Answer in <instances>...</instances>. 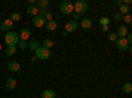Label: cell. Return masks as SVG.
Instances as JSON below:
<instances>
[{"label":"cell","instance_id":"12","mask_svg":"<svg viewBox=\"0 0 132 98\" xmlns=\"http://www.w3.org/2000/svg\"><path fill=\"white\" fill-rule=\"evenodd\" d=\"M12 27H13V23L8 19V20H4L3 23H2V25H0V29L4 31V32H11Z\"/></svg>","mask_w":132,"mask_h":98},{"label":"cell","instance_id":"20","mask_svg":"<svg viewBox=\"0 0 132 98\" xmlns=\"http://www.w3.org/2000/svg\"><path fill=\"white\" fill-rule=\"evenodd\" d=\"M119 13L123 15V16L127 15V13H129V7L127 4H122V5L119 7Z\"/></svg>","mask_w":132,"mask_h":98},{"label":"cell","instance_id":"21","mask_svg":"<svg viewBox=\"0 0 132 98\" xmlns=\"http://www.w3.org/2000/svg\"><path fill=\"white\" fill-rule=\"evenodd\" d=\"M9 20L12 21H19V20H21V13L20 12H13V13H11V17H9Z\"/></svg>","mask_w":132,"mask_h":98},{"label":"cell","instance_id":"14","mask_svg":"<svg viewBox=\"0 0 132 98\" xmlns=\"http://www.w3.org/2000/svg\"><path fill=\"white\" fill-rule=\"evenodd\" d=\"M27 13H28V16L35 17V16L38 15V8H37L36 5H28V8H27Z\"/></svg>","mask_w":132,"mask_h":98},{"label":"cell","instance_id":"29","mask_svg":"<svg viewBox=\"0 0 132 98\" xmlns=\"http://www.w3.org/2000/svg\"><path fill=\"white\" fill-rule=\"evenodd\" d=\"M73 19H74V21L79 20V19H81V15H78V13H74V12H73Z\"/></svg>","mask_w":132,"mask_h":98},{"label":"cell","instance_id":"28","mask_svg":"<svg viewBox=\"0 0 132 98\" xmlns=\"http://www.w3.org/2000/svg\"><path fill=\"white\" fill-rule=\"evenodd\" d=\"M114 20H116V21H122V20H123V15H120L119 12L115 13V15H114Z\"/></svg>","mask_w":132,"mask_h":98},{"label":"cell","instance_id":"8","mask_svg":"<svg viewBox=\"0 0 132 98\" xmlns=\"http://www.w3.org/2000/svg\"><path fill=\"white\" fill-rule=\"evenodd\" d=\"M45 23H46L45 19H44L42 16H40V15H37V16H35L32 19V24L35 25L36 28H41L42 25H45Z\"/></svg>","mask_w":132,"mask_h":98},{"label":"cell","instance_id":"3","mask_svg":"<svg viewBox=\"0 0 132 98\" xmlns=\"http://www.w3.org/2000/svg\"><path fill=\"white\" fill-rule=\"evenodd\" d=\"M60 9H61V12L63 15H71L74 12V5L71 2H68V0H65V2L61 3L60 5Z\"/></svg>","mask_w":132,"mask_h":98},{"label":"cell","instance_id":"23","mask_svg":"<svg viewBox=\"0 0 132 98\" xmlns=\"http://www.w3.org/2000/svg\"><path fill=\"white\" fill-rule=\"evenodd\" d=\"M16 53V45L15 47H7V56H13Z\"/></svg>","mask_w":132,"mask_h":98},{"label":"cell","instance_id":"33","mask_svg":"<svg viewBox=\"0 0 132 98\" xmlns=\"http://www.w3.org/2000/svg\"><path fill=\"white\" fill-rule=\"evenodd\" d=\"M0 35H2V33H0Z\"/></svg>","mask_w":132,"mask_h":98},{"label":"cell","instance_id":"16","mask_svg":"<svg viewBox=\"0 0 132 98\" xmlns=\"http://www.w3.org/2000/svg\"><path fill=\"white\" fill-rule=\"evenodd\" d=\"M57 28V21H54V20H50V21H46L45 23V29L48 32H52Z\"/></svg>","mask_w":132,"mask_h":98},{"label":"cell","instance_id":"18","mask_svg":"<svg viewBox=\"0 0 132 98\" xmlns=\"http://www.w3.org/2000/svg\"><path fill=\"white\" fill-rule=\"evenodd\" d=\"M48 5H49L48 0H37V2H36V7L38 9H44V8H46Z\"/></svg>","mask_w":132,"mask_h":98},{"label":"cell","instance_id":"4","mask_svg":"<svg viewBox=\"0 0 132 98\" xmlns=\"http://www.w3.org/2000/svg\"><path fill=\"white\" fill-rule=\"evenodd\" d=\"M35 53H36V57L40 58V60H48V58H50V50L46 49V48H44V47H40Z\"/></svg>","mask_w":132,"mask_h":98},{"label":"cell","instance_id":"32","mask_svg":"<svg viewBox=\"0 0 132 98\" xmlns=\"http://www.w3.org/2000/svg\"><path fill=\"white\" fill-rule=\"evenodd\" d=\"M0 50H2V44H0Z\"/></svg>","mask_w":132,"mask_h":98},{"label":"cell","instance_id":"1","mask_svg":"<svg viewBox=\"0 0 132 98\" xmlns=\"http://www.w3.org/2000/svg\"><path fill=\"white\" fill-rule=\"evenodd\" d=\"M4 41H5L7 47H15L19 42V35L16 32H7L4 36Z\"/></svg>","mask_w":132,"mask_h":98},{"label":"cell","instance_id":"5","mask_svg":"<svg viewBox=\"0 0 132 98\" xmlns=\"http://www.w3.org/2000/svg\"><path fill=\"white\" fill-rule=\"evenodd\" d=\"M115 44H116V48H118L119 50H122V52H126V50L129 49V44L127 42L126 37H123V39H118Z\"/></svg>","mask_w":132,"mask_h":98},{"label":"cell","instance_id":"9","mask_svg":"<svg viewBox=\"0 0 132 98\" xmlns=\"http://www.w3.org/2000/svg\"><path fill=\"white\" fill-rule=\"evenodd\" d=\"M20 69H21V66H20V64H19L17 61H9V62H8V70H9V72L19 73Z\"/></svg>","mask_w":132,"mask_h":98},{"label":"cell","instance_id":"19","mask_svg":"<svg viewBox=\"0 0 132 98\" xmlns=\"http://www.w3.org/2000/svg\"><path fill=\"white\" fill-rule=\"evenodd\" d=\"M122 92H123L124 94H129V93L132 92V84H131V82H126V84L122 86Z\"/></svg>","mask_w":132,"mask_h":98},{"label":"cell","instance_id":"13","mask_svg":"<svg viewBox=\"0 0 132 98\" xmlns=\"http://www.w3.org/2000/svg\"><path fill=\"white\" fill-rule=\"evenodd\" d=\"M16 85H17L16 80L12 78V77H9V78H7V81H5V89H7V90H12V89L16 88Z\"/></svg>","mask_w":132,"mask_h":98},{"label":"cell","instance_id":"11","mask_svg":"<svg viewBox=\"0 0 132 98\" xmlns=\"http://www.w3.org/2000/svg\"><path fill=\"white\" fill-rule=\"evenodd\" d=\"M30 35H32V32H30L29 29L24 28V29H21V31H20V33H19V40L28 41V40H29V37H30Z\"/></svg>","mask_w":132,"mask_h":98},{"label":"cell","instance_id":"27","mask_svg":"<svg viewBox=\"0 0 132 98\" xmlns=\"http://www.w3.org/2000/svg\"><path fill=\"white\" fill-rule=\"evenodd\" d=\"M99 23H101V25H108L110 24V20L107 17H102L101 20H99Z\"/></svg>","mask_w":132,"mask_h":98},{"label":"cell","instance_id":"7","mask_svg":"<svg viewBox=\"0 0 132 98\" xmlns=\"http://www.w3.org/2000/svg\"><path fill=\"white\" fill-rule=\"evenodd\" d=\"M91 25H93V21H91L90 17H83V19L81 20V23L78 24V27H81V28L85 29V31H89V29L91 28Z\"/></svg>","mask_w":132,"mask_h":98},{"label":"cell","instance_id":"6","mask_svg":"<svg viewBox=\"0 0 132 98\" xmlns=\"http://www.w3.org/2000/svg\"><path fill=\"white\" fill-rule=\"evenodd\" d=\"M78 29V23L74 20L71 21H68V23L65 24V32H68V33H71V32H75Z\"/></svg>","mask_w":132,"mask_h":98},{"label":"cell","instance_id":"25","mask_svg":"<svg viewBox=\"0 0 132 98\" xmlns=\"http://www.w3.org/2000/svg\"><path fill=\"white\" fill-rule=\"evenodd\" d=\"M19 48L20 49H27L28 48V41H23V40H19Z\"/></svg>","mask_w":132,"mask_h":98},{"label":"cell","instance_id":"30","mask_svg":"<svg viewBox=\"0 0 132 98\" xmlns=\"http://www.w3.org/2000/svg\"><path fill=\"white\" fill-rule=\"evenodd\" d=\"M115 4H118V5L120 7V5H122V4H124V3H123V0H116V2H115Z\"/></svg>","mask_w":132,"mask_h":98},{"label":"cell","instance_id":"31","mask_svg":"<svg viewBox=\"0 0 132 98\" xmlns=\"http://www.w3.org/2000/svg\"><path fill=\"white\" fill-rule=\"evenodd\" d=\"M102 31L103 32H107L108 31V25H102Z\"/></svg>","mask_w":132,"mask_h":98},{"label":"cell","instance_id":"24","mask_svg":"<svg viewBox=\"0 0 132 98\" xmlns=\"http://www.w3.org/2000/svg\"><path fill=\"white\" fill-rule=\"evenodd\" d=\"M123 21H124V25H126V24H131V23H132V16H131L129 13L124 15V16H123Z\"/></svg>","mask_w":132,"mask_h":98},{"label":"cell","instance_id":"22","mask_svg":"<svg viewBox=\"0 0 132 98\" xmlns=\"http://www.w3.org/2000/svg\"><path fill=\"white\" fill-rule=\"evenodd\" d=\"M53 45H54V42H53L52 40H44V41H42V47L46 48V49H49V50H50V48H52Z\"/></svg>","mask_w":132,"mask_h":98},{"label":"cell","instance_id":"17","mask_svg":"<svg viewBox=\"0 0 132 98\" xmlns=\"http://www.w3.org/2000/svg\"><path fill=\"white\" fill-rule=\"evenodd\" d=\"M41 97L42 98H56V93H54L53 90H50V89H46V90L42 92Z\"/></svg>","mask_w":132,"mask_h":98},{"label":"cell","instance_id":"2","mask_svg":"<svg viewBox=\"0 0 132 98\" xmlns=\"http://www.w3.org/2000/svg\"><path fill=\"white\" fill-rule=\"evenodd\" d=\"M73 5H74V13H78V15H82L83 12L87 11V8H89V5H87V3L85 0H78V2H75Z\"/></svg>","mask_w":132,"mask_h":98},{"label":"cell","instance_id":"10","mask_svg":"<svg viewBox=\"0 0 132 98\" xmlns=\"http://www.w3.org/2000/svg\"><path fill=\"white\" fill-rule=\"evenodd\" d=\"M116 33V36H118V39H123V37H126L127 36V33H128V28H127V25H120L119 28H118V31L115 32Z\"/></svg>","mask_w":132,"mask_h":98},{"label":"cell","instance_id":"26","mask_svg":"<svg viewBox=\"0 0 132 98\" xmlns=\"http://www.w3.org/2000/svg\"><path fill=\"white\" fill-rule=\"evenodd\" d=\"M108 40L111 41V42H116V40H118V36H116V33H115V32H111V33H108Z\"/></svg>","mask_w":132,"mask_h":98},{"label":"cell","instance_id":"15","mask_svg":"<svg viewBox=\"0 0 132 98\" xmlns=\"http://www.w3.org/2000/svg\"><path fill=\"white\" fill-rule=\"evenodd\" d=\"M28 47H29V49H30L32 52H36L41 45H40V41H37V40H30V41L28 42Z\"/></svg>","mask_w":132,"mask_h":98}]
</instances>
